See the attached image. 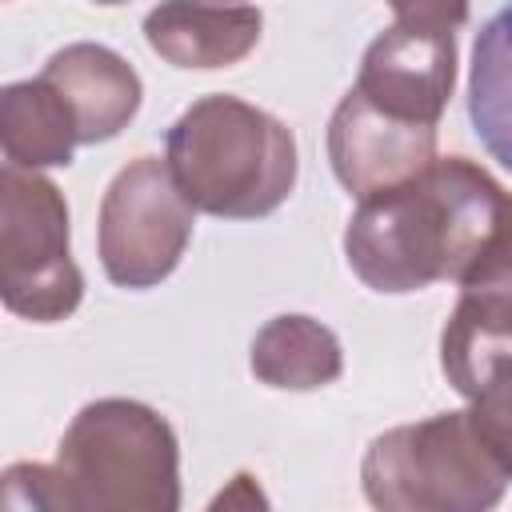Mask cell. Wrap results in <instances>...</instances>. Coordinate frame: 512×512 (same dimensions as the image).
<instances>
[{"mask_svg":"<svg viewBox=\"0 0 512 512\" xmlns=\"http://www.w3.org/2000/svg\"><path fill=\"white\" fill-rule=\"evenodd\" d=\"M56 468L88 512H180V444L140 400H92L60 436Z\"/></svg>","mask_w":512,"mask_h":512,"instance_id":"obj_3","label":"cell"},{"mask_svg":"<svg viewBox=\"0 0 512 512\" xmlns=\"http://www.w3.org/2000/svg\"><path fill=\"white\" fill-rule=\"evenodd\" d=\"M468 424L496 464L512 476V352L492 360L468 392Z\"/></svg>","mask_w":512,"mask_h":512,"instance_id":"obj_15","label":"cell"},{"mask_svg":"<svg viewBox=\"0 0 512 512\" xmlns=\"http://www.w3.org/2000/svg\"><path fill=\"white\" fill-rule=\"evenodd\" d=\"M468 120L476 140L512 172V4L492 12L472 44Z\"/></svg>","mask_w":512,"mask_h":512,"instance_id":"obj_14","label":"cell"},{"mask_svg":"<svg viewBox=\"0 0 512 512\" xmlns=\"http://www.w3.org/2000/svg\"><path fill=\"white\" fill-rule=\"evenodd\" d=\"M508 212L512 196L480 164L436 156L420 176L360 200L344 228V256L372 292H420L460 280Z\"/></svg>","mask_w":512,"mask_h":512,"instance_id":"obj_1","label":"cell"},{"mask_svg":"<svg viewBox=\"0 0 512 512\" xmlns=\"http://www.w3.org/2000/svg\"><path fill=\"white\" fill-rule=\"evenodd\" d=\"M0 512H88L72 480L56 464H8L0 480Z\"/></svg>","mask_w":512,"mask_h":512,"instance_id":"obj_16","label":"cell"},{"mask_svg":"<svg viewBox=\"0 0 512 512\" xmlns=\"http://www.w3.org/2000/svg\"><path fill=\"white\" fill-rule=\"evenodd\" d=\"M196 208L160 156L124 164L100 200V264L120 288H152L180 264Z\"/></svg>","mask_w":512,"mask_h":512,"instance_id":"obj_7","label":"cell"},{"mask_svg":"<svg viewBox=\"0 0 512 512\" xmlns=\"http://www.w3.org/2000/svg\"><path fill=\"white\" fill-rule=\"evenodd\" d=\"M0 296L12 316L36 324L72 316L84 296V276L68 252L64 192L12 164L0 172Z\"/></svg>","mask_w":512,"mask_h":512,"instance_id":"obj_5","label":"cell"},{"mask_svg":"<svg viewBox=\"0 0 512 512\" xmlns=\"http://www.w3.org/2000/svg\"><path fill=\"white\" fill-rule=\"evenodd\" d=\"M252 372L268 388L312 392V388L332 384L344 372V352L328 324L300 316V312H284L256 332Z\"/></svg>","mask_w":512,"mask_h":512,"instance_id":"obj_13","label":"cell"},{"mask_svg":"<svg viewBox=\"0 0 512 512\" xmlns=\"http://www.w3.org/2000/svg\"><path fill=\"white\" fill-rule=\"evenodd\" d=\"M164 164L196 212L256 220L296 188V136L240 96L192 100L164 140Z\"/></svg>","mask_w":512,"mask_h":512,"instance_id":"obj_2","label":"cell"},{"mask_svg":"<svg viewBox=\"0 0 512 512\" xmlns=\"http://www.w3.org/2000/svg\"><path fill=\"white\" fill-rule=\"evenodd\" d=\"M40 80L72 112L80 144L112 140L120 128H128V120L140 108V76H136V68L120 52H112L104 44H88L84 40V44L60 48L44 64Z\"/></svg>","mask_w":512,"mask_h":512,"instance_id":"obj_10","label":"cell"},{"mask_svg":"<svg viewBox=\"0 0 512 512\" xmlns=\"http://www.w3.org/2000/svg\"><path fill=\"white\" fill-rule=\"evenodd\" d=\"M76 144L72 112L40 76L16 80L0 92V148L12 168L40 172L72 164Z\"/></svg>","mask_w":512,"mask_h":512,"instance_id":"obj_12","label":"cell"},{"mask_svg":"<svg viewBox=\"0 0 512 512\" xmlns=\"http://www.w3.org/2000/svg\"><path fill=\"white\" fill-rule=\"evenodd\" d=\"M208 512H272L260 480L252 472H236L208 504Z\"/></svg>","mask_w":512,"mask_h":512,"instance_id":"obj_17","label":"cell"},{"mask_svg":"<svg viewBox=\"0 0 512 512\" xmlns=\"http://www.w3.org/2000/svg\"><path fill=\"white\" fill-rule=\"evenodd\" d=\"M464 4H392V24L368 44L356 92L392 120L436 128L456 84V28Z\"/></svg>","mask_w":512,"mask_h":512,"instance_id":"obj_6","label":"cell"},{"mask_svg":"<svg viewBox=\"0 0 512 512\" xmlns=\"http://www.w3.org/2000/svg\"><path fill=\"white\" fill-rule=\"evenodd\" d=\"M512 352V212L460 276V300L440 332V368L468 400L480 372Z\"/></svg>","mask_w":512,"mask_h":512,"instance_id":"obj_8","label":"cell"},{"mask_svg":"<svg viewBox=\"0 0 512 512\" xmlns=\"http://www.w3.org/2000/svg\"><path fill=\"white\" fill-rule=\"evenodd\" d=\"M508 480L472 432L468 412L396 424L368 444L360 464V484L376 512H492Z\"/></svg>","mask_w":512,"mask_h":512,"instance_id":"obj_4","label":"cell"},{"mask_svg":"<svg viewBox=\"0 0 512 512\" xmlns=\"http://www.w3.org/2000/svg\"><path fill=\"white\" fill-rule=\"evenodd\" d=\"M328 160L348 196L368 200L420 176L436 160V128L392 120L348 88L328 120Z\"/></svg>","mask_w":512,"mask_h":512,"instance_id":"obj_9","label":"cell"},{"mask_svg":"<svg viewBox=\"0 0 512 512\" xmlns=\"http://www.w3.org/2000/svg\"><path fill=\"white\" fill-rule=\"evenodd\" d=\"M256 8H192L160 4L144 16V36L176 68H228L260 40Z\"/></svg>","mask_w":512,"mask_h":512,"instance_id":"obj_11","label":"cell"}]
</instances>
